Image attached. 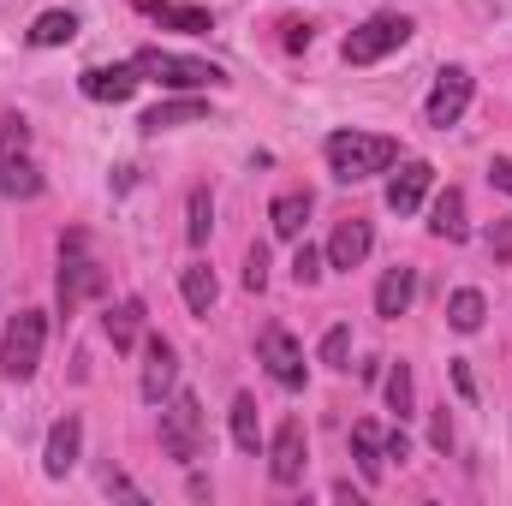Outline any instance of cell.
I'll use <instances>...</instances> for the list:
<instances>
[{
    "label": "cell",
    "mask_w": 512,
    "mask_h": 506,
    "mask_svg": "<svg viewBox=\"0 0 512 506\" xmlns=\"http://www.w3.org/2000/svg\"><path fill=\"white\" fill-rule=\"evenodd\" d=\"M322 155H328V173L340 185H358V179H376V173L399 167V143L382 131H334L322 143Z\"/></svg>",
    "instance_id": "cell-1"
},
{
    "label": "cell",
    "mask_w": 512,
    "mask_h": 506,
    "mask_svg": "<svg viewBox=\"0 0 512 506\" xmlns=\"http://www.w3.org/2000/svg\"><path fill=\"white\" fill-rule=\"evenodd\" d=\"M131 66L143 78H155L161 90H221L227 72L215 60H197V54H173V48H137Z\"/></svg>",
    "instance_id": "cell-2"
},
{
    "label": "cell",
    "mask_w": 512,
    "mask_h": 506,
    "mask_svg": "<svg viewBox=\"0 0 512 506\" xmlns=\"http://www.w3.org/2000/svg\"><path fill=\"white\" fill-rule=\"evenodd\" d=\"M108 292V274H102V262L90 256V239L84 233H66L60 239V316H78L90 298H102Z\"/></svg>",
    "instance_id": "cell-3"
},
{
    "label": "cell",
    "mask_w": 512,
    "mask_h": 506,
    "mask_svg": "<svg viewBox=\"0 0 512 506\" xmlns=\"http://www.w3.org/2000/svg\"><path fill=\"white\" fill-rule=\"evenodd\" d=\"M0 197L12 203L42 197V167L30 161V126L18 114H0Z\"/></svg>",
    "instance_id": "cell-4"
},
{
    "label": "cell",
    "mask_w": 512,
    "mask_h": 506,
    "mask_svg": "<svg viewBox=\"0 0 512 506\" xmlns=\"http://www.w3.org/2000/svg\"><path fill=\"white\" fill-rule=\"evenodd\" d=\"M161 453L173 465L203 459V405H197V393H167L161 399Z\"/></svg>",
    "instance_id": "cell-5"
},
{
    "label": "cell",
    "mask_w": 512,
    "mask_h": 506,
    "mask_svg": "<svg viewBox=\"0 0 512 506\" xmlns=\"http://www.w3.org/2000/svg\"><path fill=\"white\" fill-rule=\"evenodd\" d=\"M411 42V18L405 12H376V18H364L352 36H346V66H376V60H387V54H399Z\"/></svg>",
    "instance_id": "cell-6"
},
{
    "label": "cell",
    "mask_w": 512,
    "mask_h": 506,
    "mask_svg": "<svg viewBox=\"0 0 512 506\" xmlns=\"http://www.w3.org/2000/svg\"><path fill=\"white\" fill-rule=\"evenodd\" d=\"M42 346H48V316L42 310H18L12 328H6V346H0V376L30 381L36 364H42Z\"/></svg>",
    "instance_id": "cell-7"
},
{
    "label": "cell",
    "mask_w": 512,
    "mask_h": 506,
    "mask_svg": "<svg viewBox=\"0 0 512 506\" xmlns=\"http://www.w3.org/2000/svg\"><path fill=\"white\" fill-rule=\"evenodd\" d=\"M471 96H477V78H471L465 66H441V72H435V90H429V102H423V120L435 131L459 126L465 108H471Z\"/></svg>",
    "instance_id": "cell-8"
},
{
    "label": "cell",
    "mask_w": 512,
    "mask_h": 506,
    "mask_svg": "<svg viewBox=\"0 0 512 506\" xmlns=\"http://www.w3.org/2000/svg\"><path fill=\"white\" fill-rule=\"evenodd\" d=\"M256 364L280 381V387H292V393H298V387H304V376H310V364H304V346H298V340H292L280 322L256 334Z\"/></svg>",
    "instance_id": "cell-9"
},
{
    "label": "cell",
    "mask_w": 512,
    "mask_h": 506,
    "mask_svg": "<svg viewBox=\"0 0 512 506\" xmlns=\"http://www.w3.org/2000/svg\"><path fill=\"white\" fill-rule=\"evenodd\" d=\"M304 465H310V429H304V417H286L268 441V477L280 489H292V483H304Z\"/></svg>",
    "instance_id": "cell-10"
},
{
    "label": "cell",
    "mask_w": 512,
    "mask_h": 506,
    "mask_svg": "<svg viewBox=\"0 0 512 506\" xmlns=\"http://www.w3.org/2000/svg\"><path fill=\"white\" fill-rule=\"evenodd\" d=\"M173 381H179V352H173L161 334H149V340H143V376H137V393H143L149 405H161V399L173 393Z\"/></svg>",
    "instance_id": "cell-11"
},
{
    "label": "cell",
    "mask_w": 512,
    "mask_h": 506,
    "mask_svg": "<svg viewBox=\"0 0 512 506\" xmlns=\"http://www.w3.org/2000/svg\"><path fill=\"white\" fill-rule=\"evenodd\" d=\"M429 185H435V167L429 161H399V173L387 179V209L393 215H417L423 197H429Z\"/></svg>",
    "instance_id": "cell-12"
},
{
    "label": "cell",
    "mask_w": 512,
    "mask_h": 506,
    "mask_svg": "<svg viewBox=\"0 0 512 506\" xmlns=\"http://www.w3.org/2000/svg\"><path fill=\"white\" fill-rule=\"evenodd\" d=\"M370 251H376V227L352 215V221H340V227H334V239H328V251H322V256H328V268H346V274H352Z\"/></svg>",
    "instance_id": "cell-13"
},
{
    "label": "cell",
    "mask_w": 512,
    "mask_h": 506,
    "mask_svg": "<svg viewBox=\"0 0 512 506\" xmlns=\"http://www.w3.org/2000/svg\"><path fill=\"white\" fill-rule=\"evenodd\" d=\"M78 453H84V423H78V417H60V423L48 429V447H42V471H48V477H72Z\"/></svg>",
    "instance_id": "cell-14"
},
{
    "label": "cell",
    "mask_w": 512,
    "mask_h": 506,
    "mask_svg": "<svg viewBox=\"0 0 512 506\" xmlns=\"http://www.w3.org/2000/svg\"><path fill=\"white\" fill-rule=\"evenodd\" d=\"M137 84H143L137 66H90V72L78 78V90H84L90 102H131Z\"/></svg>",
    "instance_id": "cell-15"
},
{
    "label": "cell",
    "mask_w": 512,
    "mask_h": 506,
    "mask_svg": "<svg viewBox=\"0 0 512 506\" xmlns=\"http://www.w3.org/2000/svg\"><path fill=\"white\" fill-rule=\"evenodd\" d=\"M137 12H149L155 24H167V30H185V36H209V30H215V12H209V6H179V0H137Z\"/></svg>",
    "instance_id": "cell-16"
},
{
    "label": "cell",
    "mask_w": 512,
    "mask_h": 506,
    "mask_svg": "<svg viewBox=\"0 0 512 506\" xmlns=\"http://www.w3.org/2000/svg\"><path fill=\"white\" fill-rule=\"evenodd\" d=\"M197 120H209V102L203 96H173V102H161V108H149L137 126L149 131V137H161V131H179V126H197Z\"/></svg>",
    "instance_id": "cell-17"
},
{
    "label": "cell",
    "mask_w": 512,
    "mask_h": 506,
    "mask_svg": "<svg viewBox=\"0 0 512 506\" xmlns=\"http://www.w3.org/2000/svg\"><path fill=\"white\" fill-rule=\"evenodd\" d=\"M429 233L447 239V245H459V239L471 233V221H465V191H459V185H447V191L435 197V209H429Z\"/></svg>",
    "instance_id": "cell-18"
},
{
    "label": "cell",
    "mask_w": 512,
    "mask_h": 506,
    "mask_svg": "<svg viewBox=\"0 0 512 506\" xmlns=\"http://www.w3.org/2000/svg\"><path fill=\"white\" fill-rule=\"evenodd\" d=\"M411 298H417V268H387L382 286H376V316H405L411 310Z\"/></svg>",
    "instance_id": "cell-19"
},
{
    "label": "cell",
    "mask_w": 512,
    "mask_h": 506,
    "mask_svg": "<svg viewBox=\"0 0 512 506\" xmlns=\"http://www.w3.org/2000/svg\"><path fill=\"white\" fill-rule=\"evenodd\" d=\"M304 221H310V191H280L268 203V227L280 239H304Z\"/></svg>",
    "instance_id": "cell-20"
},
{
    "label": "cell",
    "mask_w": 512,
    "mask_h": 506,
    "mask_svg": "<svg viewBox=\"0 0 512 506\" xmlns=\"http://www.w3.org/2000/svg\"><path fill=\"white\" fill-rule=\"evenodd\" d=\"M352 459H358V471H364L370 483L387 477V441H382L376 423H358V429H352Z\"/></svg>",
    "instance_id": "cell-21"
},
{
    "label": "cell",
    "mask_w": 512,
    "mask_h": 506,
    "mask_svg": "<svg viewBox=\"0 0 512 506\" xmlns=\"http://www.w3.org/2000/svg\"><path fill=\"white\" fill-rule=\"evenodd\" d=\"M179 292H185L191 316H209V310H215V298H221V286H215V268H209V262H191V268L179 274Z\"/></svg>",
    "instance_id": "cell-22"
},
{
    "label": "cell",
    "mask_w": 512,
    "mask_h": 506,
    "mask_svg": "<svg viewBox=\"0 0 512 506\" xmlns=\"http://www.w3.org/2000/svg\"><path fill=\"white\" fill-rule=\"evenodd\" d=\"M108 340H114V352H131L143 340V298H120L108 310Z\"/></svg>",
    "instance_id": "cell-23"
},
{
    "label": "cell",
    "mask_w": 512,
    "mask_h": 506,
    "mask_svg": "<svg viewBox=\"0 0 512 506\" xmlns=\"http://www.w3.org/2000/svg\"><path fill=\"white\" fill-rule=\"evenodd\" d=\"M24 36H30V48H66L78 36V12H42Z\"/></svg>",
    "instance_id": "cell-24"
},
{
    "label": "cell",
    "mask_w": 512,
    "mask_h": 506,
    "mask_svg": "<svg viewBox=\"0 0 512 506\" xmlns=\"http://www.w3.org/2000/svg\"><path fill=\"white\" fill-rule=\"evenodd\" d=\"M483 316H489V304H483V292H477V286H459V292L447 298V322H453L459 334H477V328H483Z\"/></svg>",
    "instance_id": "cell-25"
},
{
    "label": "cell",
    "mask_w": 512,
    "mask_h": 506,
    "mask_svg": "<svg viewBox=\"0 0 512 506\" xmlns=\"http://www.w3.org/2000/svg\"><path fill=\"white\" fill-rule=\"evenodd\" d=\"M209 233H215V197L197 185L191 203H185V239H191V245H209Z\"/></svg>",
    "instance_id": "cell-26"
},
{
    "label": "cell",
    "mask_w": 512,
    "mask_h": 506,
    "mask_svg": "<svg viewBox=\"0 0 512 506\" xmlns=\"http://www.w3.org/2000/svg\"><path fill=\"white\" fill-rule=\"evenodd\" d=\"M233 447H239V453H256V447H262V423H256V399L251 393L233 399Z\"/></svg>",
    "instance_id": "cell-27"
},
{
    "label": "cell",
    "mask_w": 512,
    "mask_h": 506,
    "mask_svg": "<svg viewBox=\"0 0 512 506\" xmlns=\"http://www.w3.org/2000/svg\"><path fill=\"white\" fill-rule=\"evenodd\" d=\"M322 364H328V370H352V328H346V322H334V328L322 334Z\"/></svg>",
    "instance_id": "cell-28"
},
{
    "label": "cell",
    "mask_w": 512,
    "mask_h": 506,
    "mask_svg": "<svg viewBox=\"0 0 512 506\" xmlns=\"http://www.w3.org/2000/svg\"><path fill=\"white\" fill-rule=\"evenodd\" d=\"M387 405H393L399 417H411V405H417V381H411V364H393V376H387Z\"/></svg>",
    "instance_id": "cell-29"
},
{
    "label": "cell",
    "mask_w": 512,
    "mask_h": 506,
    "mask_svg": "<svg viewBox=\"0 0 512 506\" xmlns=\"http://www.w3.org/2000/svg\"><path fill=\"white\" fill-rule=\"evenodd\" d=\"M322 268H328V256L316 251V245H298V256H292V280H298V286H316Z\"/></svg>",
    "instance_id": "cell-30"
},
{
    "label": "cell",
    "mask_w": 512,
    "mask_h": 506,
    "mask_svg": "<svg viewBox=\"0 0 512 506\" xmlns=\"http://www.w3.org/2000/svg\"><path fill=\"white\" fill-rule=\"evenodd\" d=\"M245 286H251V292L268 286V251H262V245H251V256H245Z\"/></svg>",
    "instance_id": "cell-31"
},
{
    "label": "cell",
    "mask_w": 512,
    "mask_h": 506,
    "mask_svg": "<svg viewBox=\"0 0 512 506\" xmlns=\"http://www.w3.org/2000/svg\"><path fill=\"white\" fill-rule=\"evenodd\" d=\"M382 441H387V465H393V459H399V465L411 459V441H405V429H382Z\"/></svg>",
    "instance_id": "cell-32"
},
{
    "label": "cell",
    "mask_w": 512,
    "mask_h": 506,
    "mask_svg": "<svg viewBox=\"0 0 512 506\" xmlns=\"http://www.w3.org/2000/svg\"><path fill=\"white\" fill-rule=\"evenodd\" d=\"M489 185L512 197V161H507V155H495V161H489Z\"/></svg>",
    "instance_id": "cell-33"
},
{
    "label": "cell",
    "mask_w": 512,
    "mask_h": 506,
    "mask_svg": "<svg viewBox=\"0 0 512 506\" xmlns=\"http://www.w3.org/2000/svg\"><path fill=\"white\" fill-rule=\"evenodd\" d=\"M489 251L501 256V262H507V256H512V227H507V221H501V227L489 233Z\"/></svg>",
    "instance_id": "cell-34"
},
{
    "label": "cell",
    "mask_w": 512,
    "mask_h": 506,
    "mask_svg": "<svg viewBox=\"0 0 512 506\" xmlns=\"http://www.w3.org/2000/svg\"><path fill=\"white\" fill-rule=\"evenodd\" d=\"M435 447H441V453L453 447V423H447V405H441V417H435Z\"/></svg>",
    "instance_id": "cell-35"
},
{
    "label": "cell",
    "mask_w": 512,
    "mask_h": 506,
    "mask_svg": "<svg viewBox=\"0 0 512 506\" xmlns=\"http://www.w3.org/2000/svg\"><path fill=\"white\" fill-rule=\"evenodd\" d=\"M286 48H310V24H286Z\"/></svg>",
    "instance_id": "cell-36"
},
{
    "label": "cell",
    "mask_w": 512,
    "mask_h": 506,
    "mask_svg": "<svg viewBox=\"0 0 512 506\" xmlns=\"http://www.w3.org/2000/svg\"><path fill=\"white\" fill-rule=\"evenodd\" d=\"M453 387H459V393H465V399H471V393H477V381H471V370H465V364H453Z\"/></svg>",
    "instance_id": "cell-37"
}]
</instances>
